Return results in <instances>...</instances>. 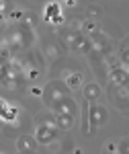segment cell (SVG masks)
<instances>
[{"label": "cell", "instance_id": "obj_20", "mask_svg": "<svg viewBox=\"0 0 129 154\" xmlns=\"http://www.w3.org/2000/svg\"><path fill=\"white\" fill-rule=\"evenodd\" d=\"M4 4H8V0H0V8H2Z\"/></svg>", "mask_w": 129, "mask_h": 154}, {"label": "cell", "instance_id": "obj_7", "mask_svg": "<svg viewBox=\"0 0 129 154\" xmlns=\"http://www.w3.org/2000/svg\"><path fill=\"white\" fill-rule=\"evenodd\" d=\"M39 142L35 140V136H31V134H23V136H19L16 138V150L19 152H35Z\"/></svg>", "mask_w": 129, "mask_h": 154}, {"label": "cell", "instance_id": "obj_4", "mask_svg": "<svg viewBox=\"0 0 129 154\" xmlns=\"http://www.w3.org/2000/svg\"><path fill=\"white\" fill-rule=\"evenodd\" d=\"M88 119H90V130H96V128L105 125L106 121H109V111H106V107L96 105V103H90Z\"/></svg>", "mask_w": 129, "mask_h": 154}, {"label": "cell", "instance_id": "obj_1", "mask_svg": "<svg viewBox=\"0 0 129 154\" xmlns=\"http://www.w3.org/2000/svg\"><path fill=\"white\" fill-rule=\"evenodd\" d=\"M4 37H6V43L10 48L12 56L14 54H23L27 49H31L33 41H35V33L31 27H27L25 23H16L10 25L6 31H4Z\"/></svg>", "mask_w": 129, "mask_h": 154}, {"label": "cell", "instance_id": "obj_19", "mask_svg": "<svg viewBox=\"0 0 129 154\" xmlns=\"http://www.w3.org/2000/svg\"><path fill=\"white\" fill-rule=\"evenodd\" d=\"M106 150H109V152H113V150H117V146H115V144H111V142H109V144H106Z\"/></svg>", "mask_w": 129, "mask_h": 154}, {"label": "cell", "instance_id": "obj_17", "mask_svg": "<svg viewBox=\"0 0 129 154\" xmlns=\"http://www.w3.org/2000/svg\"><path fill=\"white\" fill-rule=\"evenodd\" d=\"M119 62H121V64H125V66H129V48L121 49V54H119Z\"/></svg>", "mask_w": 129, "mask_h": 154}, {"label": "cell", "instance_id": "obj_16", "mask_svg": "<svg viewBox=\"0 0 129 154\" xmlns=\"http://www.w3.org/2000/svg\"><path fill=\"white\" fill-rule=\"evenodd\" d=\"M117 152H121V154H129V138H123V140L117 144Z\"/></svg>", "mask_w": 129, "mask_h": 154}, {"label": "cell", "instance_id": "obj_6", "mask_svg": "<svg viewBox=\"0 0 129 154\" xmlns=\"http://www.w3.org/2000/svg\"><path fill=\"white\" fill-rule=\"evenodd\" d=\"M90 39H92L94 49H96L100 56H105V58H106V56H111V54H113V45H111V41H109L103 33H98V31H96L94 35H90Z\"/></svg>", "mask_w": 129, "mask_h": 154}, {"label": "cell", "instance_id": "obj_2", "mask_svg": "<svg viewBox=\"0 0 129 154\" xmlns=\"http://www.w3.org/2000/svg\"><path fill=\"white\" fill-rule=\"evenodd\" d=\"M58 123H56V115H51V113H39L35 117V140L41 146H47V144H51L56 138H58Z\"/></svg>", "mask_w": 129, "mask_h": 154}, {"label": "cell", "instance_id": "obj_15", "mask_svg": "<svg viewBox=\"0 0 129 154\" xmlns=\"http://www.w3.org/2000/svg\"><path fill=\"white\" fill-rule=\"evenodd\" d=\"M82 31H86V33H96L98 31V21H94V19H86L82 23Z\"/></svg>", "mask_w": 129, "mask_h": 154}, {"label": "cell", "instance_id": "obj_8", "mask_svg": "<svg viewBox=\"0 0 129 154\" xmlns=\"http://www.w3.org/2000/svg\"><path fill=\"white\" fill-rule=\"evenodd\" d=\"M109 82L119 84V86H129V72L125 68H111V74H109Z\"/></svg>", "mask_w": 129, "mask_h": 154}, {"label": "cell", "instance_id": "obj_12", "mask_svg": "<svg viewBox=\"0 0 129 154\" xmlns=\"http://www.w3.org/2000/svg\"><path fill=\"white\" fill-rule=\"evenodd\" d=\"M74 119L76 117H72V115H64V113H56V123H58V128L59 130H72L74 128Z\"/></svg>", "mask_w": 129, "mask_h": 154}, {"label": "cell", "instance_id": "obj_18", "mask_svg": "<svg viewBox=\"0 0 129 154\" xmlns=\"http://www.w3.org/2000/svg\"><path fill=\"white\" fill-rule=\"evenodd\" d=\"M51 14H56V17H58V4H51V6H47V11H45V19H47V21L51 19ZM56 17H53V19H56Z\"/></svg>", "mask_w": 129, "mask_h": 154}, {"label": "cell", "instance_id": "obj_9", "mask_svg": "<svg viewBox=\"0 0 129 154\" xmlns=\"http://www.w3.org/2000/svg\"><path fill=\"white\" fill-rule=\"evenodd\" d=\"M64 82L70 86V91H82V82H84V74L76 70H68L66 72V80Z\"/></svg>", "mask_w": 129, "mask_h": 154}, {"label": "cell", "instance_id": "obj_11", "mask_svg": "<svg viewBox=\"0 0 129 154\" xmlns=\"http://www.w3.org/2000/svg\"><path fill=\"white\" fill-rule=\"evenodd\" d=\"M64 43H58V41H47L45 43V56L49 60H56V58H59V56H64Z\"/></svg>", "mask_w": 129, "mask_h": 154}, {"label": "cell", "instance_id": "obj_21", "mask_svg": "<svg viewBox=\"0 0 129 154\" xmlns=\"http://www.w3.org/2000/svg\"><path fill=\"white\" fill-rule=\"evenodd\" d=\"M35 2H41V0H35Z\"/></svg>", "mask_w": 129, "mask_h": 154}, {"label": "cell", "instance_id": "obj_14", "mask_svg": "<svg viewBox=\"0 0 129 154\" xmlns=\"http://www.w3.org/2000/svg\"><path fill=\"white\" fill-rule=\"evenodd\" d=\"M19 23H25L27 27L35 29V25H37V14H35V12H23V19H21Z\"/></svg>", "mask_w": 129, "mask_h": 154}, {"label": "cell", "instance_id": "obj_10", "mask_svg": "<svg viewBox=\"0 0 129 154\" xmlns=\"http://www.w3.org/2000/svg\"><path fill=\"white\" fill-rule=\"evenodd\" d=\"M82 93H84V99H86L88 103H96L103 91H100L98 82H88V84H84V86H82Z\"/></svg>", "mask_w": 129, "mask_h": 154}, {"label": "cell", "instance_id": "obj_13", "mask_svg": "<svg viewBox=\"0 0 129 154\" xmlns=\"http://www.w3.org/2000/svg\"><path fill=\"white\" fill-rule=\"evenodd\" d=\"M103 14L105 11L98 6V4H90L88 8H86V19H94V21H100L103 19Z\"/></svg>", "mask_w": 129, "mask_h": 154}, {"label": "cell", "instance_id": "obj_5", "mask_svg": "<svg viewBox=\"0 0 129 154\" xmlns=\"http://www.w3.org/2000/svg\"><path fill=\"white\" fill-rule=\"evenodd\" d=\"M51 111H53V113H64V115L76 117V115H78V105H76V101L68 95V97H64V99H59L58 103L51 107Z\"/></svg>", "mask_w": 129, "mask_h": 154}, {"label": "cell", "instance_id": "obj_3", "mask_svg": "<svg viewBox=\"0 0 129 154\" xmlns=\"http://www.w3.org/2000/svg\"><path fill=\"white\" fill-rule=\"evenodd\" d=\"M68 95H70V86L64 80H49L43 86V91H41V99H43V103L49 109L56 105L59 99H64V97H68Z\"/></svg>", "mask_w": 129, "mask_h": 154}]
</instances>
